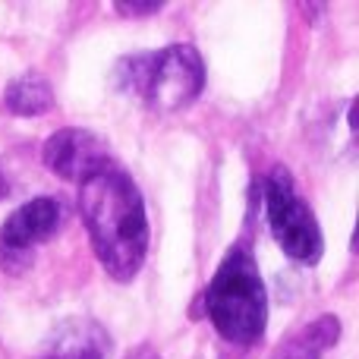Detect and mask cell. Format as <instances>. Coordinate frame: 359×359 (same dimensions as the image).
<instances>
[{
  "label": "cell",
  "instance_id": "277c9868",
  "mask_svg": "<svg viewBox=\"0 0 359 359\" xmlns=\"http://www.w3.org/2000/svg\"><path fill=\"white\" fill-rule=\"evenodd\" d=\"M265 215L271 236L290 259L306 262V265L322 259V227L297 192L290 170L280 164L265 177Z\"/></svg>",
  "mask_w": 359,
  "mask_h": 359
},
{
  "label": "cell",
  "instance_id": "8992f818",
  "mask_svg": "<svg viewBox=\"0 0 359 359\" xmlns=\"http://www.w3.org/2000/svg\"><path fill=\"white\" fill-rule=\"evenodd\" d=\"M44 164L50 174L69 180V183H86L88 177H95L98 170L111 168V149L101 136H95L92 130H79L69 126L60 130L44 142Z\"/></svg>",
  "mask_w": 359,
  "mask_h": 359
},
{
  "label": "cell",
  "instance_id": "30bf717a",
  "mask_svg": "<svg viewBox=\"0 0 359 359\" xmlns=\"http://www.w3.org/2000/svg\"><path fill=\"white\" fill-rule=\"evenodd\" d=\"M161 0H151V4H117L120 13H130V16H151V13L161 10Z\"/></svg>",
  "mask_w": 359,
  "mask_h": 359
},
{
  "label": "cell",
  "instance_id": "8fae6325",
  "mask_svg": "<svg viewBox=\"0 0 359 359\" xmlns=\"http://www.w3.org/2000/svg\"><path fill=\"white\" fill-rule=\"evenodd\" d=\"M10 192V183H6V177H4V170H0V198Z\"/></svg>",
  "mask_w": 359,
  "mask_h": 359
},
{
  "label": "cell",
  "instance_id": "7a4b0ae2",
  "mask_svg": "<svg viewBox=\"0 0 359 359\" xmlns=\"http://www.w3.org/2000/svg\"><path fill=\"white\" fill-rule=\"evenodd\" d=\"M205 312H208L215 331L230 344L249 347L265 334V280H262L259 265L246 246H233L217 265L215 278L205 290Z\"/></svg>",
  "mask_w": 359,
  "mask_h": 359
},
{
  "label": "cell",
  "instance_id": "ba28073f",
  "mask_svg": "<svg viewBox=\"0 0 359 359\" xmlns=\"http://www.w3.org/2000/svg\"><path fill=\"white\" fill-rule=\"evenodd\" d=\"M341 337L337 316H318L312 325L299 328L293 337H287L271 359H322L325 350H331Z\"/></svg>",
  "mask_w": 359,
  "mask_h": 359
},
{
  "label": "cell",
  "instance_id": "52a82bcc",
  "mask_svg": "<svg viewBox=\"0 0 359 359\" xmlns=\"http://www.w3.org/2000/svg\"><path fill=\"white\" fill-rule=\"evenodd\" d=\"M111 341L92 318H69L48 337L44 359H107Z\"/></svg>",
  "mask_w": 359,
  "mask_h": 359
},
{
  "label": "cell",
  "instance_id": "3957f363",
  "mask_svg": "<svg viewBox=\"0 0 359 359\" xmlns=\"http://www.w3.org/2000/svg\"><path fill=\"white\" fill-rule=\"evenodd\" d=\"M114 79L126 95L142 98L155 114H177L205 88V63L192 44H168L155 54L120 60Z\"/></svg>",
  "mask_w": 359,
  "mask_h": 359
},
{
  "label": "cell",
  "instance_id": "9c48e42d",
  "mask_svg": "<svg viewBox=\"0 0 359 359\" xmlns=\"http://www.w3.org/2000/svg\"><path fill=\"white\" fill-rule=\"evenodd\" d=\"M4 101L19 117H38V114L54 107V88L41 73H22L19 79H13L6 86Z\"/></svg>",
  "mask_w": 359,
  "mask_h": 359
},
{
  "label": "cell",
  "instance_id": "6da1fadb",
  "mask_svg": "<svg viewBox=\"0 0 359 359\" xmlns=\"http://www.w3.org/2000/svg\"><path fill=\"white\" fill-rule=\"evenodd\" d=\"M79 211L101 268L120 284L136 278L149 252V217L133 177L117 164L88 177L79 183Z\"/></svg>",
  "mask_w": 359,
  "mask_h": 359
},
{
  "label": "cell",
  "instance_id": "5b68a950",
  "mask_svg": "<svg viewBox=\"0 0 359 359\" xmlns=\"http://www.w3.org/2000/svg\"><path fill=\"white\" fill-rule=\"evenodd\" d=\"M63 224V205L57 198H32V202L19 205L0 227V265L4 271H16V265L29 262V252L41 246L44 240L60 230Z\"/></svg>",
  "mask_w": 359,
  "mask_h": 359
}]
</instances>
